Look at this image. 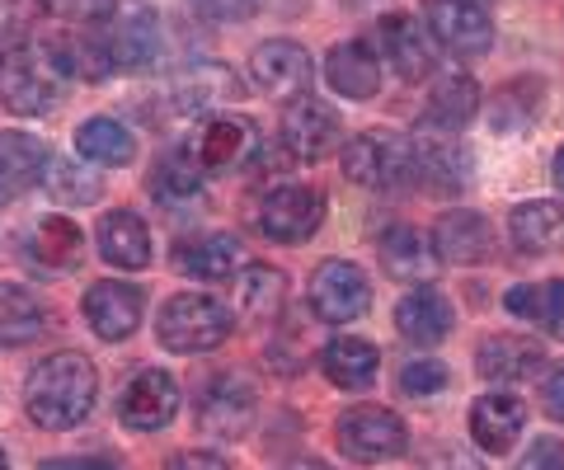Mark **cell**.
<instances>
[{"label":"cell","mask_w":564,"mask_h":470,"mask_svg":"<svg viewBox=\"0 0 564 470\" xmlns=\"http://www.w3.org/2000/svg\"><path fill=\"white\" fill-rule=\"evenodd\" d=\"M99 400V372L80 353H52L24 381V409L39 428L66 433L95 414Z\"/></svg>","instance_id":"1"},{"label":"cell","mask_w":564,"mask_h":470,"mask_svg":"<svg viewBox=\"0 0 564 470\" xmlns=\"http://www.w3.org/2000/svg\"><path fill=\"white\" fill-rule=\"evenodd\" d=\"M66 80L57 43H33V47H10L0 57V103L10 113H52L57 109V90Z\"/></svg>","instance_id":"2"},{"label":"cell","mask_w":564,"mask_h":470,"mask_svg":"<svg viewBox=\"0 0 564 470\" xmlns=\"http://www.w3.org/2000/svg\"><path fill=\"white\" fill-rule=\"evenodd\" d=\"M231 310L217 297H203V292H180L161 306V320H155V335L170 353H212L231 339Z\"/></svg>","instance_id":"3"},{"label":"cell","mask_w":564,"mask_h":470,"mask_svg":"<svg viewBox=\"0 0 564 470\" xmlns=\"http://www.w3.org/2000/svg\"><path fill=\"white\" fill-rule=\"evenodd\" d=\"M334 438H339V451L348 461L377 466V461H395L400 451L410 447V428H404L400 414L381 409V405H352L339 414Z\"/></svg>","instance_id":"4"},{"label":"cell","mask_w":564,"mask_h":470,"mask_svg":"<svg viewBox=\"0 0 564 470\" xmlns=\"http://www.w3.org/2000/svg\"><path fill=\"white\" fill-rule=\"evenodd\" d=\"M306 302H311L321 325H348V320L367 316V306H372V283H367V273L358 264H348V259H325V264L311 273Z\"/></svg>","instance_id":"5"},{"label":"cell","mask_w":564,"mask_h":470,"mask_svg":"<svg viewBox=\"0 0 564 470\" xmlns=\"http://www.w3.org/2000/svg\"><path fill=\"white\" fill-rule=\"evenodd\" d=\"M325 221V194H315L306 184H282L273 188L259 207V226L269 240H282V245H302L321 231Z\"/></svg>","instance_id":"6"},{"label":"cell","mask_w":564,"mask_h":470,"mask_svg":"<svg viewBox=\"0 0 564 470\" xmlns=\"http://www.w3.org/2000/svg\"><path fill=\"white\" fill-rule=\"evenodd\" d=\"M250 80L273 99H302L306 85L315 80V62L302 43L292 39H269L254 47L250 57Z\"/></svg>","instance_id":"7"},{"label":"cell","mask_w":564,"mask_h":470,"mask_svg":"<svg viewBox=\"0 0 564 470\" xmlns=\"http://www.w3.org/2000/svg\"><path fill=\"white\" fill-rule=\"evenodd\" d=\"M254 405H259V395L250 381L240 372H221L198 400V428L221 442H236V438H245V428H250Z\"/></svg>","instance_id":"8"},{"label":"cell","mask_w":564,"mask_h":470,"mask_svg":"<svg viewBox=\"0 0 564 470\" xmlns=\"http://www.w3.org/2000/svg\"><path fill=\"white\" fill-rule=\"evenodd\" d=\"M344 174L362 188H386V184H404L414 179L410 165V142H395V136L367 132L358 142L344 146Z\"/></svg>","instance_id":"9"},{"label":"cell","mask_w":564,"mask_h":470,"mask_svg":"<svg viewBox=\"0 0 564 470\" xmlns=\"http://www.w3.org/2000/svg\"><path fill=\"white\" fill-rule=\"evenodd\" d=\"M339 132H344V123L325 99L302 95L282 113V146H288L296 161H321V155H329L339 146Z\"/></svg>","instance_id":"10"},{"label":"cell","mask_w":564,"mask_h":470,"mask_svg":"<svg viewBox=\"0 0 564 470\" xmlns=\"http://www.w3.org/2000/svg\"><path fill=\"white\" fill-rule=\"evenodd\" d=\"M174 409H180V381L161 368H147L128 381V391H122L118 419L137 433H155L174 419Z\"/></svg>","instance_id":"11"},{"label":"cell","mask_w":564,"mask_h":470,"mask_svg":"<svg viewBox=\"0 0 564 470\" xmlns=\"http://www.w3.org/2000/svg\"><path fill=\"white\" fill-rule=\"evenodd\" d=\"M85 325L95 329L99 339H128L137 335V325H141V310H147V292H141L137 283H95L90 292H85Z\"/></svg>","instance_id":"12"},{"label":"cell","mask_w":564,"mask_h":470,"mask_svg":"<svg viewBox=\"0 0 564 470\" xmlns=\"http://www.w3.org/2000/svg\"><path fill=\"white\" fill-rule=\"evenodd\" d=\"M429 29L456 57H485L494 43V24L470 0H429Z\"/></svg>","instance_id":"13"},{"label":"cell","mask_w":564,"mask_h":470,"mask_svg":"<svg viewBox=\"0 0 564 470\" xmlns=\"http://www.w3.org/2000/svg\"><path fill=\"white\" fill-rule=\"evenodd\" d=\"M410 165L414 179L423 188H437V194H456V188L470 184V155L462 151L452 132H423L410 142Z\"/></svg>","instance_id":"14"},{"label":"cell","mask_w":564,"mask_h":470,"mask_svg":"<svg viewBox=\"0 0 564 470\" xmlns=\"http://www.w3.org/2000/svg\"><path fill=\"white\" fill-rule=\"evenodd\" d=\"M254 151H259L254 123H245V118H212V123L198 132V142H193L188 155L203 174H231L250 161Z\"/></svg>","instance_id":"15"},{"label":"cell","mask_w":564,"mask_h":470,"mask_svg":"<svg viewBox=\"0 0 564 470\" xmlns=\"http://www.w3.org/2000/svg\"><path fill=\"white\" fill-rule=\"evenodd\" d=\"M381 264L400 283H414V287H429L437 277V250H433V236L419 231V226H391L381 236Z\"/></svg>","instance_id":"16"},{"label":"cell","mask_w":564,"mask_h":470,"mask_svg":"<svg viewBox=\"0 0 564 470\" xmlns=\"http://www.w3.org/2000/svg\"><path fill=\"white\" fill-rule=\"evenodd\" d=\"M325 80H329L334 95H344L352 103H367V99H377V90H381V62L372 57V47H367L362 39H348L339 47H329Z\"/></svg>","instance_id":"17"},{"label":"cell","mask_w":564,"mask_h":470,"mask_svg":"<svg viewBox=\"0 0 564 470\" xmlns=\"http://www.w3.org/2000/svg\"><path fill=\"white\" fill-rule=\"evenodd\" d=\"M522 424H527V409H522V400L508 391H489L470 405V438L480 442L489 457H503V451L522 438Z\"/></svg>","instance_id":"18"},{"label":"cell","mask_w":564,"mask_h":470,"mask_svg":"<svg viewBox=\"0 0 564 470\" xmlns=\"http://www.w3.org/2000/svg\"><path fill=\"white\" fill-rule=\"evenodd\" d=\"M452 302L437 292L433 283L429 287H410L400 297V306H395V329L410 343H419V348H433V343H443L447 335H452Z\"/></svg>","instance_id":"19"},{"label":"cell","mask_w":564,"mask_h":470,"mask_svg":"<svg viewBox=\"0 0 564 470\" xmlns=\"http://www.w3.org/2000/svg\"><path fill=\"white\" fill-rule=\"evenodd\" d=\"M155 57H161V20L147 6H137L113 24L109 62H113V72H147Z\"/></svg>","instance_id":"20"},{"label":"cell","mask_w":564,"mask_h":470,"mask_svg":"<svg viewBox=\"0 0 564 470\" xmlns=\"http://www.w3.org/2000/svg\"><path fill=\"white\" fill-rule=\"evenodd\" d=\"M245 264V254H240V240L236 236H193L184 240L180 250H174V269L188 273V277H198V283H221V277H236Z\"/></svg>","instance_id":"21"},{"label":"cell","mask_w":564,"mask_h":470,"mask_svg":"<svg viewBox=\"0 0 564 470\" xmlns=\"http://www.w3.org/2000/svg\"><path fill=\"white\" fill-rule=\"evenodd\" d=\"M381 47L391 57L400 80H423L433 72V43L414 14H386L381 20Z\"/></svg>","instance_id":"22"},{"label":"cell","mask_w":564,"mask_h":470,"mask_svg":"<svg viewBox=\"0 0 564 470\" xmlns=\"http://www.w3.org/2000/svg\"><path fill=\"white\" fill-rule=\"evenodd\" d=\"M203 170L193 165V155L188 151H174L165 155L161 165L151 170V179H147V194L165 207V212H193V207L203 203Z\"/></svg>","instance_id":"23"},{"label":"cell","mask_w":564,"mask_h":470,"mask_svg":"<svg viewBox=\"0 0 564 470\" xmlns=\"http://www.w3.org/2000/svg\"><path fill=\"white\" fill-rule=\"evenodd\" d=\"M508 231L527 254H560L564 250V203L555 198H536L522 203L513 217H508Z\"/></svg>","instance_id":"24"},{"label":"cell","mask_w":564,"mask_h":470,"mask_svg":"<svg viewBox=\"0 0 564 470\" xmlns=\"http://www.w3.org/2000/svg\"><path fill=\"white\" fill-rule=\"evenodd\" d=\"M99 254L109 259L113 269H147L151 264V231L147 221H141L137 212H109L99 221Z\"/></svg>","instance_id":"25"},{"label":"cell","mask_w":564,"mask_h":470,"mask_svg":"<svg viewBox=\"0 0 564 470\" xmlns=\"http://www.w3.org/2000/svg\"><path fill=\"white\" fill-rule=\"evenodd\" d=\"M475 103H480V85H475L466 72H447L433 80V95H429V113L423 123L433 132H462L470 123Z\"/></svg>","instance_id":"26"},{"label":"cell","mask_w":564,"mask_h":470,"mask_svg":"<svg viewBox=\"0 0 564 470\" xmlns=\"http://www.w3.org/2000/svg\"><path fill=\"white\" fill-rule=\"evenodd\" d=\"M545 362V348L536 339H518V335H494L480 343V376L489 381H522L536 376Z\"/></svg>","instance_id":"27"},{"label":"cell","mask_w":564,"mask_h":470,"mask_svg":"<svg viewBox=\"0 0 564 470\" xmlns=\"http://www.w3.org/2000/svg\"><path fill=\"white\" fill-rule=\"evenodd\" d=\"M377 368H381V353L367 339H334L321 353V372L339 391H367L377 381Z\"/></svg>","instance_id":"28"},{"label":"cell","mask_w":564,"mask_h":470,"mask_svg":"<svg viewBox=\"0 0 564 470\" xmlns=\"http://www.w3.org/2000/svg\"><path fill=\"white\" fill-rule=\"evenodd\" d=\"M47 165V146L29 132H0V203L24 194Z\"/></svg>","instance_id":"29"},{"label":"cell","mask_w":564,"mask_h":470,"mask_svg":"<svg viewBox=\"0 0 564 470\" xmlns=\"http://www.w3.org/2000/svg\"><path fill=\"white\" fill-rule=\"evenodd\" d=\"M433 250L437 259H452V264H480L489 254V226L480 212H447L433 231Z\"/></svg>","instance_id":"30"},{"label":"cell","mask_w":564,"mask_h":470,"mask_svg":"<svg viewBox=\"0 0 564 470\" xmlns=\"http://www.w3.org/2000/svg\"><path fill=\"white\" fill-rule=\"evenodd\" d=\"M85 254V236L70 217H39L29 231V259H39L43 269H70Z\"/></svg>","instance_id":"31"},{"label":"cell","mask_w":564,"mask_h":470,"mask_svg":"<svg viewBox=\"0 0 564 470\" xmlns=\"http://www.w3.org/2000/svg\"><path fill=\"white\" fill-rule=\"evenodd\" d=\"M236 297H240V310L245 320H273L282 306H288V277H282L273 264H250L240 269V283H236Z\"/></svg>","instance_id":"32"},{"label":"cell","mask_w":564,"mask_h":470,"mask_svg":"<svg viewBox=\"0 0 564 470\" xmlns=\"http://www.w3.org/2000/svg\"><path fill=\"white\" fill-rule=\"evenodd\" d=\"M43 306L33 297L29 287L10 283V277H0V343L14 348V343H33L43 335Z\"/></svg>","instance_id":"33"},{"label":"cell","mask_w":564,"mask_h":470,"mask_svg":"<svg viewBox=\"0 0 564 470\" xmlns=\"http://www.w3.org/2000/svg\"><path fill=\"white\" fill-rule=\"evenodd\" d=\"M508 316L518 320H532L536 329H545V335H560L564 329V283L555 277V283H522L503 297Z\"/></svg>","instance_id":"34"},{"label":"cell","mask_w":564,"mask_h":470,"mask_svg":"<svg viewBox=\"0 0 564 470\" xmlns=\"http://www.w3.org/2000/svg\"><path fill=\"white\" fill-rule=\"evenodd\" d=\"M76 151L95 165H128L137 155V136L118 118H85L76 128Z\"/></svg>","instance_id":"35"},{"label":"cell","mask_w":564,"mask_h":470,"mask_svg":"<svg viewBox=\"0 0 564 470\" xmlns=\"http://www.w3.org/2000/svg\"><path fill=\"white\" fill-rule=\"evenodd\" d=\"M541 103H545V85H541V80H532V76L508 80L503 90L494 95L489 123H494V132H522V128H532V123H536Z\"/></svg>","instance_id":"36"},{"label":"cell","mask_w":564,"mask_h":470,"mask_svg":"<svg viewBox=\"0 0 564 470\" xmlns=\"http://www.w3.org/2000/svg\"><path fill=\"white\" fill-rule=\"evenodd\" d=\"M174 99H180V109L198 113V109H207V103L240 99V80H236V72H226L221 62H203V66H193V72L180 76Z\"/></svg>","instance_id":"37"},{"label":"cell","mask_w":564,"mask_h":470,"mask_svg":"<svg viewBox=\"0 0 564 470\" xmlns=\"http://www.w3.org/2000/svg\"><path fill=\"white\" fill-rule=\"evenodd\" d=\"M43 188H47V198L57 203V207H90L99 198V174L95 170H85L76 161H62V155H47V165H43Z\"/></svg>","instance_id":"38"},{"label":"cell","mask_w":564,"mask_h":470,"mask_svg":"<svg viewBox=\"0 0 564 470\" xmlns=\"http://www.w3.org/2000/svg\"><path fill=\"white\" fill-rule=\"evenodd\" d=\"M400 391L414 395V400H429L437 391H447V368L437 358H414L410 368L400 372Z\"/></svg>","instance_id":"39"},{"label":"cell","mask_w":564,"mask_h":470,"mask_svg":"<svg viewBox=\"0 0 564 470\" xmlns=\"http://www.w3.org/2000/svg\"><path fill=\"white\" fill-rule=\"evenodd\" d=\"M39 10L52 20L70 24H109L113 20V0H39Z\"/></svg>","instance_id":"40"},{"label":"cell","mask_w":564,"mask_h":470,"mask_svg":"<svg viewBox=\"0 0 564 470\" xmlns=\"http://www.w3.org/2000/svg\"><path fill=\"white\" fill-rule=\"evenodd\" d=\"M193 14L198 20H212V24H240L250 20V14L259 10V0H188Z\"/></svg>","instance_id":"41"},{"label":"cell","mask_w":564,"mask_h":470,"mask_svg":"<svg viewBox=\"0 0 564 470\" xmlns=\"http://www.w3.org/2000/svg\"><path fill=\"white\" fill-rule=\"evenodd\" d=\"M518 470H564V442H555V438L532 442L527 457L518 461Z\"/></svg>","instance_id":"42"},{"label":"cell","mask_w":564,"mask_h":470,"mask_svg":"<svg viewBox=\"0 0 564 470\" xmlns=\"http://www.w3.org/2000/svg\"><path fill=\"white\" fill-rule=\"evenodd\" d=\"M541 405H545V414H551V419H560V424H564V368H555L551 376H545Z\"/></svg>","instance_id":"43"},{"label":"cell","mask_w":564,"mask_h":470,"mask_svg":"<svg viewBox=\"0 0 564 470\" xmlns=\"http://www.w3.org/2000/svg\"><path fill=\"white\" fill-rule=\"evenodd\" d=\"M165 470H231L221 457H212V451H180Z\"/></svg>","instance_id":"44"},{"label":"cell","mask_w":564,"mask_h":470,"mask_svg":"<svg viewBox=\"0 0 564 470\" xmlns=\"http://www.w3.org/2000/svg\"><path fill=\"white\" fill-rule=\"evenodd\" d=\"M43 470H113V466L95 461V457H62V461H47Z\"/></svg>","instance_id":"45"},{"label":"cell","mask_w":564,"mask_h":470,"mask_svg":"<svg viewBox=\"0 0 564 470\" xmlns=\"http://www.w3.org/2000/svg\"><path fill=\"white\" fill-rule=\"evenodd\" d=\"M288 470H334V466H325V461H296V466H288Z\"/></svg>","instance_id":"46"},{"label":"cell","mask_w":564,"mask_h":470,"mask_svg":"<svg viewBox=\"0 0 564 470\" xmlns=\"http://www.w3.org/2000/svg\"><path fill=\"white\" fill-rule=\"evenodd\" d=\"M555 184L564 188V146H560V155H555Z\"/></svg>","instance_id":"47"},{"label":"cell","mask_w":564,"mask_h":470,"mask_svg":"<svg viewBox=\"0 0 564 470\" xmlns=\"http://www.w3.org/2000/svg\"><path fill=\"white\" fill-rule=\"evenodd\" d=\"M0 470H10V461H6V447H0Z\"/></svg>","instance_id":"48"},{"label":"cell","mask_w":564,"mask_h":470,"mask_svg":"<svg viewBox=\"0 0 564 470\" xmlns=\"http://www.w3.org/2000/svg\"><path fill=\"white\" fill-rule=\"evenodd\" d=\"M6 52H10V47H6V33H0V57H6Z\"/></svg>","instance_id":"49"},{"label":"cell","mask_w":564,"mask_h":470,"mask_svg":"<svg viewBox=\"0 0 564 470\" xmlns=\"http://www.w3.org/2000/svg\"><path fill=\"white\" fill-rule=\"evenodd\" d=\"M348 6H372V0H348Z\"/></svg>","instance_id":"50"}]
</instances>
